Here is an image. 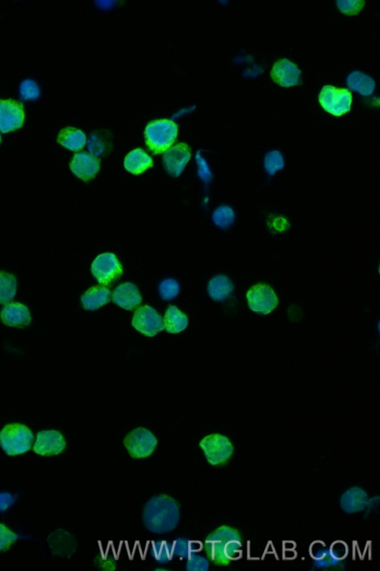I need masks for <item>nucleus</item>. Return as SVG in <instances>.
Here are the masks:
<instances>
[{"label":"nucleus","mask_w":380,"mask_h":571,"mask_svg":"<svg viewBox=\"0 0 380 571\" xmlns=\"http://www.w3.org/2000/svg\"><path fill=\"white\" fill-rule=\"evenodd\" d=\"M20 94L22 99H36L40 96V89L37 83L32 80H24L20 86Z\"/></svg>","instance_id":"obj_34"},{"label":"nucleus","mask_w":380,"mask_h":571,"mask_svg":"<svg viewBox=\"0 0 380 571\" xmlns=\"http://www.w3.org/2000/svg\"><path fill=\"white\" fill-rule=\"evenodd\" d=\"M17 294V279L14 275L0 272V305L13 301Z\"/></svg>","instance_id":"obj_25"},{"label":"nucleus","mask_w":380,"mask_h":571,"mask_svg":"<svg viewBox=\"0 0 380 571\" xmlns=\"http://www.w3.org/2000/svg\"><path fill=\"white\" fill-rule=\"evenodd\" d=\"M200 161H198L199 171L198 174L200 177L205 182H210L212 178V175L210 172V170L207 166L206 161L202 158H199Z\"/></svg>","instance_id":"obj_39"},{"label":"nucleus","mask_w":380,"mask_h":571,"mask_svg":"<svg viewBox=\"0 0 380 571\" xmlns=\"http://www.w3.org/2000/svg\"><path fill=\"white\" fill-rule=\"evenodd\" d=\"M210 568V563L208 559L197 554L196 552L192 553L187 558L186 570L188 571H207Z\"/></svg>","instance_id":"obj_30"},{"label":"nucleus","mask_w":380,"mask_h":571,"mask_svg":"<svg viewBox=\"0 0 380 571\" xmlns=\"http://www.w3.org/2000/svg\"><path fill=\"white\" fill-rule=\"evenodd\" d=\"M284 555L285 558L291 559L295 556V553L293 550H286V551H284Z\"/></svg>","instance_id":"obj_40"},{"label":"nucleus","mask_w":380,"mask_h":571,"mask_svg":"<svg viewBox=\"0 0 380 571\" xmlns=\"http://www.w3.org/2000/svg\"><path fill=\"white\" fill-rule=\"evenodd\" d=\"M337 4L341 13L349 16L358 15L363 10L365 2L358 0H337Z\"/></svg>","instance_id":"obj_32"},{"label":"nucleus","mask_w":380,"mask_h":571,"mask_svg":"<svg viewBox=\"0 0 380 571\" xmlns=\"http://www.w3.org/2000/svg\"><path fill=\"white\" fill-rule=\"evenodd\" d=\"M25 122L23 104L15 100L0 99V131L3 133L20 129Z\"/></svg>","instance_id":"obj_11"},{"label":"nucleus","mask_w":380,"mask_h":571,"mask_svg":"<svg viewBox=\"0 0 380 571\" xmlns=\"http://www.w3.org/2000/svg\"><path fill=\"white\" fill-rule=\"evenodd\" d=\"M368 497L364 489L352 487L344 492L340 498L342 509L349 514H358L366 507Z\"/></svg>","instance_id":"obj_18"},{"label":"nucleus","mask_w":380,"mask_h":571,"mask_svg":"<svg viewBox=\"0 0 380 571\" xmlns=\"http://www.w3.org/2000/svg\"><path fill=\"white\" fill-rule=\"evenodd\" d=\"M301 70L288 59H282L273 65L270 75L273 81L283 87L300 84Z\"/></svg>","instance_id":"obj_14"},{"label":"nucleus","mask_w":380,"mask_h":571,"mask_svg":"<svg viewBox=\"0 0 380 571\" xmlns=\"http://www.w3.org/2000/svg\"><path fill=\"white\" fill-rule=\"evenodd\" d=\"M94 565L102 570L112 571L117 568L114 558L107 554H100L94 559Z\"/></svg>","instance_id":"obj_35"},{"label":"nucleus","mask_w":380,"mask_h":571,"mask_svg":"<svg viewBox=\"0 0 380 571\" xmlns=\"http://www.w3.org/2000/svg\"><path fill=\"white\" fill-rule=\"evenodd\" d=\"M124 444L133 458H147L156 450L158 439L148 429L138 428L125 437Z\"/></svg>","instance_id":"obj_6"},{"label":"nucleus","mask_w":380,"mask_h":571,"mask_svg":"<svg viewBox=\"0 0 380 571\" xmlns=\"http://www.w3.org/2000/svg\"><path fill=\"white\" fill-rule=\"evenodd\" d=\"M76 177L82 181L94 179L100 171V160L87 152L76 154L69 165Z\"/></svg>","instance_id":"obj_15"},{"label":"nucleus","mask_w":380,"mask_h":571,"mask_svg":"<svg viewBox=\"0 0 380 571\" xmlns=\"http://www.w3.org/2000/svg\"><path fill=\"white\" fill-rule=\"evenodd\" d=\"M284 549L286 550H293L294 549L295 544L293 542H288L284 543Z\"/></svg>","instance_id":"obj_41"},{"label":"nucleus","mask_w":380,"mask_h":571,"mask_svg":"<svg viewBox=\"0 0 380 571\" xmlns=\"http://www.w3.org/2000/svg\"><path fill=\"white\" fill-rule=\"evenodd\" d=\"M284 158L278 150L271 151L265 159V167L267 173L270 175H275L277 171L284 168Z\"/></svg>","instance_id":"obj_29"},{"label":"nucleus","mask_w":380,"mask_h":571,"mask_svg":"<svg viewBox=\"0 0 380 571\" xmlns=\"http://www.w3.org/2000/svg\"><path fill=\"white\" fill-rule=\"evenodd\" d=\"M16 502L15 497L9 493H0V512H4Z\"/></svg>","instance_id":"obj_38"},{"label":"nucleus","mask_w":380,"mask_h":571,"mask_svg":"<svg viewBox=\"0 0 380 571\" xmlns=\"http://www.w3.org/2000/svg\"><path fill=\"white\" fill-rule=\"evenodd\" d=\"M34 435L26 426L20 424L6 425L0 432V446L8 456H16L29 451Z\"/></svg>","instance_id":"obj_4"},{"label":"nucleus","mask_w":380,"mask_h":571,"mask_svg":"<svg viewBox=\"0 0 380 571\" xmlns=\"http://www.w3.org/2000/svg\"><path fill=\"white\" fill-rule=\"evenodd\" d=\"M152 555L156 561L161 564H166L171 561L173 556L171 543L166 541H159L154 543L152 549Z\"/></svg>","instance_id":"obj_28"},{"label":"nucleus","mask_w":380,"mask_h":571,"mask_svg":"<svg viewBox=\"0 0 380 571\" xmlns=\"http://www.w3.org/2000/svg\"><path fill=\"white\" fill-rule=\"evenodd\" d=\"M190 158L191 150L185 143H178L166 150L163 157V166L172 177L177 178L184 171Z\"/></svg>","instance_id":"obj_13"},{"label":"nucleus","mask_w":380,"mask_h":571,"mask_svg":"<svg viewBox=\"0 0 380 571\" xmlns=\"http://www.w3.org/2000/svg\"><path fill=\"white\" fill-rule=\"evenodd\" d=\"M233 540H241V535L231 527L221 526L209 534L205 542V551L209 559L219 566L228 565L231 561L226 556V550Z\"/></svg>","instance_id":"obj_3"},{"label":"nucleus","mask_w":380,"mask_h":571,"mask_svg":"<svg viewBox=\"0 0 380 571\" xmlns=\"http://www.w3.org/2000/svg\"><path fill=\"white\" fill-rule=\"evenodd\" d=\"M163 321L165 330L168 333H180L188 326L187 317L175 306H171L166 310Z\"/></svg>","instance_id":"obj_22"},{"label":"nucleus","mask_w":380,"mask_h":571,"mask_svg":"<svg viewBox=\"0 0 380 571\" xmlns=\"http://www.w3.org/2000/svg\"><path fill=\"white\" fill-rule=\"evenodd\" d=\"M200 549L198 542L184 538H178L171 542L173 556L180 558H187L190 554Z\"/></svg>","instance_id":"obj_26"},{"label":"nucleus","mask_w":380,"mask_h":571,"mask_svg":"<svg viewBox=\"0 0 380 571\" xmlns=\"http://www.w3.org/2000/svg\"><path fill=\"white\" fill-rule=\"evenodd\" d=\"M132 325L138 332L148 337L156 335L165 329L163 319L156 310L147 305L136 310Z\"/></svg>","instance_id":"obj_10"},{"label":"nucleus","mask_w":380,"mask_h":571,"mask_svg":"<svg viewBox=\"0 0 380 571\" xmlns=\"http://www.w3.org/2000/svg\"><path fill=\"white\" fill-rule=\"evenodd\" d=\"M177 124L168 120H156L146 127V144L154 154H161L175 143L177 136Z\"/></svg>","instance_id":"obj_2"},{"label":"nucleus","mask_w":380,"mask_h":571,"mask_svg":"<svg viewBox=\"0 0 380 571\" xmlns=\"http://www.w3.org/2000/svg\"><path fill=\"white\" fill-rule=\"evenodd\" d=\"M57 143L70 150L78 152L86 146L87 136L77 128L68 127L59 133Z\"/></svg>","instance_id":"obj_20"},{"label":"nucleus","mask_w":380,"mask_h":571,"mask_svg":"<svg viewBox=\"0 0 380 571\" xmlns=\"http://www.w3.org/2000/svg\"><path fill=\"white\" fill-rule=\"evenodd\" d=\"M347 85L349 89L358 92L363 96H371L376 87L375 81L360 71L353 72L349 75Z\"/></svg>","instance_id":"obj_24"},{"label":"nucleus","mask_w":380,"mask_h":571,"mask_svg":"<svg viewBox=\"0 0 380 571\" xmlns=\"http://www.w3.org/2000/svg\"><path fill=\"white\" fill-rule=\"evenodd\" d=\"M199 447L203 450L207 461L212 465L227 463L234 451L230 439L220 434H212L200 440Z\"/></svg>","instance_id":"obj_5"},{"label":"nucleus","mask_w":380,"mask_h":571,"mask_svg":"<svg viewBox=\"0 0 380 571\" xmlns=\"http://www.w3.org/2000/svg\"><path fill=\"white\" fill-rule=\"evenodd\" d=\"M248 306L256 313L268 315L275 310L279 299L275 291L268 285L258 284L249 289L247 294Z\"/></svg>","instance_id":"obj_9"},{"label":"nucleus","mask_w":380,"mask_h":571,"mask_svg":"<svg viewBox=\"0 0 380 571\" xmlns=\"http://www.w3.org/2000/svg\"><path fill=\"white\" fill-rule=\"evenodd\" d=\"M17 539L16 533L10 530L5 524L0 523V553L9 550Z\"/></svg>","instance_id":"obj_33"},{"label":"nucleus","mask_w":380,"mask_h":571,"mask_svg":"<svg viewBox=\"0 0 380 571\" xmlns=\"http://www.w3.org/2000/svg\"><path fill=\"white\" fill-rule=\"evenodd\" d=\"M124 166L129 173L138 175L152 168L153 161L144 150L138 148L126 157Z\"/></svg>","instance_id":"obj_21"},{"label":"nucleus","mask_w":380,"mask_h":571,"mask_svg":"<svg viewBox=\"0 0 380 571\" xmlns=\"http://www.w3.org/2000/svg\"><path fill=\"white\" fill-rule=\"evenodd\" d=\"M1 143H2V137H1V136H0V144H1Z\"/></svg>","instance_id":"obj_42"},{"label":"nucleus","mask_w":380,"mask_h":571,"mask_svg":"<svg viewBox=\"0 0 380 571\" xmlns=\"http://www.w3.org/2000/svg\"><path fill=\"white\" fill-rule=\"evenodd\" d=\"M181 519L180 505L173 497L161 494L150 498L142 511V522L154 534L173 531Z\"/></svg>","instance_id":"obj_1"},{"label":"nucleus","mask_w":380,"mask_h":571,"mask_svg":"<svg viewBox=\"0 0 380 571\" xmlns=\"http://www.w3.org/2000/svg\"><path fill=\"white\" fill-rule=\"evenodd\" d=\"M351 92L347 89H339L330 85L321 91L319 101L324 110L335 116H342L351 110Z\"/></svg>","instance_id":"obj_7"},{"label":"nucleus","mask_w":380,"mask_h":571,"mask_svg":"<svg viewBox=\"0 0 380 571\" xmlns=\"http://www.w3.org/2000/svg\"><path fill=\"white\" fill-rule=\"evenodd\" d=\"M92 273L100 284L112 287L122 275L123 267L114 254L104 253L94 261Z\"/></svg>","instance_id":"obj_8"},{"label":"nucleus","mask_w":380,"mask_h":571,"mask_svg":"<svg viewBox=\"0 0 380 571\" xmlns=\"http://www.w3.org/2000/svg\"><path fill=\"white\" fill-rule=\"evenodd\" d=\"M233 285L231 280L224 275H218L213 277L208 285L210 296L217 301H223L227 299L233 293Z\"/></svg>","instance_id":"obj_23"},{"label":"nucleus","mask_w":380,"mask_h":571,"mask_svg":"<svg viewBox=\"0 0 380 571\" xmlns=\"http://www.w3.org/2000/svg\"><path fill=\"white\" fill-rule=\"evenodd\" d=\"M66 447V440L61 433L54 430L42 431L38 434L33 451L41 456H54L61 454Z\"/></svg>","instance_id":"obj_12"},{"label":"nucleus","mask_w":380,"mask_h":571,"mask_svg":"<svg viewBox=\"0 0 380 571\" xmlns=\"http://www.w3.org/2000/svg\"><path fill=\"white\" fill-rule=\"evenodd\" d=\"M115 304L126 310H133L142 302L138 289L132 283H124L117 287L112 294Z\"/></svg>","instance_id":"obj_17"},{"label":"nucleus","mask_w":380,"mask_h":571,"mask_svg":"<svg viewBox=\"0 0 380 571\" xmlns=\"http://www.w3.org/2000/svg\"><path fill=\"white\" fill-rule=\"evenodd\" d=\"M212 220L214 224L219 228L228 229L233 224L235 221L233 210L229 206H221L214 212Z\"/></svg>","instance_id":"obj_27"},{"label":"nucleus","mask_w":380,"mask_h":571,"mask_svg":"<svg viewBox=\"0 0 380 571\" xmlns=\"http://www.w3.org/2000/svg\"><path fill=\"white\" fill-rule=\"evenodd\" d=\"M111 291L103 286H94L89 289L81 297L83 308L87 310H96L110 302Z\"/></svg>","instance_id":"obj_19"},{"label":"nucleus","mask_w":380,"mask_h":571,"mask_svg":"<svg viewBox=\"0 0 380 571\" xmlns=\"http://www.w3.org/2000/svg\"><path fill=\"white\" fill-rule=\"evenodd\" d=\"M180 284L173 279H166L159 286V293L161 298L170 301L180 294Z\"/></svg>","instance_id":"obj_31"},{"label":"nucleus","mask_w":380,"mask_h":571,"mask_svg":"<svg viewBox=\"0 0 380 571\" xmlns=\"http://www.w3.org/2000/svg\"><path fill=\"white\" fill-rule=\"evenodd\" d=\"M0 319L8 327L23 328L31 322L29 308L20 303H8L0 312Z\"/></svg>","instance_id":"obj_16"},{"label":"nucleus","mask_w":380,"mask_h":571,"mask_svg":"<svg viewBox=\"0 0 380 571\" xmlns=\"http://www.w3.org/2000/svg\"><path fill=\"white\" fill-rule=\"evenodd\" d=\"M329 552L337 561H342L348 554V547L346 543L337 541L331 545Z\"/></svg>","instance_id":"obj_36"},{"label":"nucleus","mask_w":380,"mask_h":571,"mask_svg":"<svg viewBox=\"0 0 380 571\" xmlns=\"http://www.w3.org/2000/svg\"><path fill=\"white\" fill-rule=\"evenodd\" d=\"M329 550L327 549L326 544L322 542H314L311 547V554L315 561H319V559L323 558L328 553Z\"/></svg>","instance_id":"obj_37"}]
</instances>
